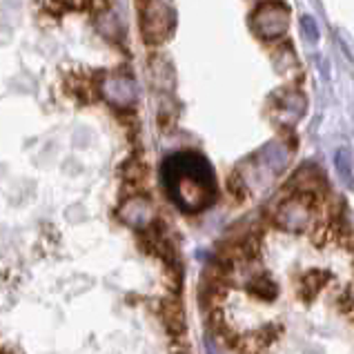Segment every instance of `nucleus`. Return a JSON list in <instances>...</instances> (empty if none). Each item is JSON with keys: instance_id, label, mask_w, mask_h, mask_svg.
I'll list each match as a JSON object with an SVG mask.
<instances>
[{"instance_id": "nucleus-1", "label": "nucleus", "mask_w": 354, "mask_h": 354, "mask_svg": "<svg viewBox=\"0 0 354 354\" xmlns=\"http://www.w3.org/2000/svg\"><path fill=\"white\" fill-rule=\"evenodd\" d=\"M163 183L174 203L185 212H201L214 201V171L192 151L169 156L163 165Z\"/></svg>"}, {"instance_id": "nucleus-4", "label": "nucleus", "mask_w": 354, "mask_h": 354, "mask_svg": "<svg viewBox=\"0 0 354 354\" xmlns=\"http://www.w3.org/2000/svg\"><path fill=\"white\" fill-rule=\"evenodd\" d=\"M303 27L308 29V38H310V40H317V38H319V29L315 27V23H312L310 18H303Z\"/></svg>"}, {"instance_id": "nucleus-2", "label": "nucleus", "mask_w": 354, "mask_h": 354, "mask_svg": "<svg viewBox=\"0 0 354 354\" xmlns=\"http://www.w3.org/2000/svg\"><path fill=\"white\" fill-rule=\"evenodd\" d=\"M254 29L266 38H274L279 34L286 32L288 27V9L279 5V3H268L263 5L259 12L254 14V20H252Z\"/></svg>"}, {"instance_id": "nucleus-3", "label": "nucleus", "mask_w": 354, "mask_h": 354, "mask_svg": "<svg viewBox=\"0 0 354 354\" xmlns=\"http://www.w3.org/2000/svg\"><path fill=\"white\" fill-rule=\"evenodd\" d=\"M335 163H337V171H339V176L343 178V183H346L348 187H352L354 183V178H352V163H350V154H348V149H339L337 151V156H335Z\"/></svg>"}]
</instances>
